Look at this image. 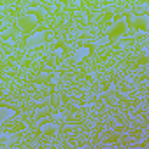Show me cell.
<instances>
[{
    "label": "cell",
    "instance_id": "1",
    "mask_svg": "<svg viewBox=\"0 0 149 149\" xmlns=\"http://www.w3.org/2000/svg\"><path fill=\"white\" fill-rule=\"evenodd\" d=\"M13 116H14V111L13 109H9V107H0V119H2V121H7Z\"/></svg>",
    "mask_w": 149,
    "mask_h": 149
},
{
    "label": "cell",
    "instance_id": "2",
    "mask_svg": "<svg viewBox=\"0 0 149 149\" xmlns=\"http://www.w3.org/2000/svg\"><path fill=\"white\" fill-rule=\"evenodd\" d=\"M74 54H76V60H83L90 54V47H79V49H76Z\"/></svg>",
    "mask_w": 149,
    "mask_h": 149
}]
</instances>
